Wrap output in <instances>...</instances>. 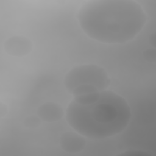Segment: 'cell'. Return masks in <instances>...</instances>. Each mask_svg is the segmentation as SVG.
<instances>
[{"mask_svg": "<svg viewBox=\"0 0 156 156\" xmlns=\"http://www.w3.org/2000/svg\"><path fill=\"white\" fill-rule=\"evenodd\" d=\"M77 18L91 38L106 44H121L133 39L143 29L147 16L132 0H93L80 8Z\"/></svg>", "mask_w": 156, "mask_h": 156, "instance_id": "obj_1", "label": "cell"}, {"mask_svg": "<svg viewBox=\"0 0 156 156\" xmlns=\"http://www.w3.org/2000/svg\"><path fill=\"white\" fill-rule=\"evenodd\" d=\"M131 117L127 101L119 94L106 90L74 96L66 113L68 123L76 132L94 140L121 133Z\"/></svg>", "mask_w": 156, "mask_h": 156, "instance_id": "obj_2", "label": "cell"}, {"mask_svg": "<svg viewBox=\"0 0 156 156\" xmlns=\"http://www.w3.org/2000/svg\"><path fill=\"white\" fill-rule=\"evenodd\" d=\"M110 82L105 71L93 64L83 65L73 68L64 80L66 89L74 96L105 90Z\"/></svg>", "mask_w": 156, "mask_h": 156, "instance_id": "obj_3", "label": "cell"}, {"mask_svg": "<svg viewBox=\"0 0 156 156\" xmlns=\"http://www.w3.org/2000/svg\"><path fill=\"white\" fill-rule=\"evenodd\" d=\"M5 50L10 55L23 56L30 52L32 43L23 37H14L9 38L5 43Z\"/></svg>", "mask_w": 156, "mask_h": 156, "instance_id": "obj_4", "label": "cell"}, {"mask_svg": "<svg viewBox=\"0 0 156 156\" xmlns=\"http://www.w3.org/2000/svg\"><path fill=\"white\" fill-rule=\"evenodd\" d=\"M84 140L79 136L71 133H66L62 137L61 143L62 147L66 151L77 152L82 149Z\"/></svg>", "mask_w": 156, "mask_h": 156, "instance_id": "obj_5", "label": "cell"}, {"mask_svg": "<svg viewBox=\"0 0 156 156\" xmlns=\"http://www.w3.org/2000/svg\"><path fill=\"white\" fill-rule=\"evenodd\" d=\"M38 115L43 120L52 121L59 119L62 117V112L61 108L57 105L52 103H48L40 108Z\"/></svg>", "mask_w": 156, "mask_h": 156, "instance_id": "obj_6", "label": "cell"}, {"mask_svg": "<svg viewBox=\"0 0 156 156\" xmlns=\"http://www.w3.org/2000/svg\"><path fill=\"white\" fill-rule=\"evenodd\" d=\"M121 155H134V156H145L149 155L147 153L144 152L143 151H131L126 152L124 153L121 154Z\"/></svg>", "mask_w": 156, "mask_h": 156, "instance_id": "obj_7", "label": "cell"}]
</instances>
